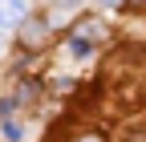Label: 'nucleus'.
Returning a JSON list of instances; mask_svg holds the SVG:
<instances>
[{"mask_svg": "<svg viewBox=\"0 0 146 142\" xmlns=\"http://www.w3.org/2000/svg\"><path fill=\"white\" fill-rule=\"evenodd\" d=\"M102 4H106V8H114V4H122V0H102Z\"/></svg>", "mask_w": 146, "mask_h": 142, "instance_id": "nucleus-3", "label": "nucleus"}, {"mask_svg": "<svg viewBox=\"0 0 146 142\" xmlns=\"http://www.w3.org/2000/svg\"><path fill=\"white\" fill-rule=\"evenodd\" d=\"M25 21V0H0V25H21Z\"/></svg>", "mask_w": 146, "mask_h": 142, "instance_id": "nucleus-1", "label": "nucleus"}, {"mask_svg": "<svg viewBox=\"0 0 146 142\" xmlns=\"http://www.w3.org/2000/svg\"><path fill=\"white\" fill-rule=\"evenodd\" d=\"M69 49H73V57H89V53H94V45H89V37H77V33H69Z\"/></svg>", "mask_w": 146, "mask_h": 142, "instance_id": "nucleus-2", "label": "nucleus"}, {"mask_svg": "<svg viewBox=\"0 0 146 142\" xmlns=\"http://www.w3.org/2000/svg\"><path fill=\"white\" fill-rule=\"evenodd\" d=\"M85 142H102V138H85Z\"/></svg>", "mask_w": 146, "mask_h": 142, "instance_id": "nucleus-5", "label": "nucleus"}, {"mask_svg": "<svg viewBox=\"0 0 146 142\" xmlns=\"http://www.w3.org/2000/svg\"><path fill=\"white\" fill-rule=\"evenodd\" d=\"M134 4H146V0H134Z\"/></svg>", "mask_w": 146, "mask_h": 142, "instance_id": "nucleus-6", "label": "nucleus"}, {"mask_svg": "<svg viewBox=\"0 0 146 142\" xmlns=\"http://www.w3.org/2000/svg\"><path fill=\"white\" fill-rule=\"evenodd\" d=\"M57 4H77V0H57Z\"/></svg>", "mask_w": 146, "mask_h": 142, "instance_id": "nucleus-4", "label": "nucleus"}]
</instances>
